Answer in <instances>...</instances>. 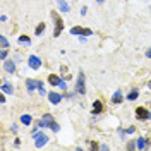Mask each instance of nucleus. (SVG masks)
Here are the masks:
<instances>
[{
    "instance_id": "obj_31",
    "label": "nucleus",
    "mask_w": 151,
    "mask_h": 151,
    "mask_svg": "<svg viewBox=\"0 0 151 151\" xmlns=\"http://www.w3.org/2000/svg\"><path fill=\"white\" fill-rule=\"evenodd\" d=\"M146 57H148V58H151V48H150V50H146Z\"/></svg>"
},
{
    "instance_id": "obj_28",
    "label": "nucleus",
    "mask_w": 151,
    "mask_h": 151,
    "mask_svg": "<svg viewBox=\"0 0 151 151\" xmlns=\"http://www.w3.org/2000/svg\"><path fill=\"white\" fill-rule=\"evenodd\" d=\"M79 41H81V43H86V36H84V35H81V36H79Z\"/></svg>"
},
{
    "instance_id": "obj_32",
    "label": "nucleus",
    "mask_w": 151,
    "mask_h": 151,
    "mask_svg": "<svg viewBox=\"0 0 151 151\" xmlns=\"http://www.w3.org/2000/svg\"><path fill=\"white\" fill-rule=\"evenodd\" d=\"M96 4H105V0H96Z\"/></svg>"
},
{
    "instance_id": "obj_7",
    "label": "nucleus",
    "mask_w": 151,
    "mask_h": 151,
    "mask_svg": "<svg viewBox=\"0 0 151 151\" xmlns=\"http://www.w3.org/2000/svg\"><path fill=\"white\" fill-rule=\"evenodd\" d=\"M52 17L55 19V33H53V35H55V36H60V33H62V29H64V22H62V19L58 17L57 14H53Z\"/></svg>"
},
{
    "instance_id": "obj_22",
    "label": "nucleus",
    "mask_w": 151,
    "mask_h": 151,
    "mask_svg": "<svg viewBox=\"0 0 151 151\" xmlns=\"http://www.w3.org/2000/svg\"><path fill=\"white\" fill-rule=\"evenodd\" d=\"M38 91H40V94H47V91H45V88H43V83L40 81V84H38Z\"/></svg>"
},
{
    "instance_id": "obj_17",
    "label": "nucleus",
    "mask_w": 151,
    "mask_h": 151,
    "mask_svg": "<svg viewBox=\"0 0 151 151\" xmlns=\"http://www.w3.org/2000/svg\"><path fill=\"white\" fill-rule=\"evenodd\" d=\"M58 9H60V12H64V14H65V12L70 10V7H69V4H67V2L60 0V2H58Z\"/></svg>"
},
{
    "instance_id": "obj_19",
    "label": "nucleus",
    "mask_w": 151,
    "mask_h": 151,
    "mask_svg": "<svg viewBox=\"0 0 151 151\" xmlns=\"http://www.w3.org/2000/svg\"><path fill=\"white\" fill-rule=\"evenodd\" d=\"M43 31H45V22H40V24H38V28L35 29V35L40 36V35H43Z\"/></svg>"
},
{
    "instance_id": "obj_2",
    "label": "nucleus",
    "mask_w": 151,
    "mask_h": 151,
    "mask_svg": "<svg viewBox=\"0 0 151 151\" xmlns=\"http://www.w3.org/2000/svg\"><path fill=\"white\" fill-rule=\"evenodd\" d=\"M48 142V136L47 134H43V132H35V146L36 148H43L45 144Z\"/></svg>"
},
{
    "instance_id": "obj_15",
    "label": "nucleus",
    "mask_w": 151,
    "mask_h": 151,
    "mask_svg": "<svg viewBox=\"0 0 151 151\" xmlns=\"http://www.w3.org/2000/svg\"><path fill=\"white\" fill-rule=\"evenodd\" d=\"M137 96H139V91H137V89H131L129 94H127V100H129V101H136Z\"/></svg>"
},
{
    "instance_id": "obj_11",
    "label": "nucleus",
    "mask_w": 151,
    "mask_h": 151,
    "mask_svg": "<svg viewBox=\"0 0 151 151\" xmlns=\"http://www.w3.org/2000/svg\"><path fill=\"white\" fill-rule=\"evenodd\" d=\"M64 79L62 77H58V76H55V74H50L48 76V83L52 86H60V83H62Z\"/></svg>"
},
{
    "instance_id": "obj_14",
    "label": "nucleus",
    "mask_w": 151,
    "mask_h": 151,
    "mask_svg": "<svg viewBox=\"0 0 151 151\" xmlns=\"http://www.w3.org/2000/svg\"><path fill=\"white\" fill-rule=\"evenodd\" d=\"M17 41L21 43V45H26V47H29V45H31V38H29V36H26V35H21Z\"/></svg>"
},
{
    "instance_id": "obj_20",
    "label": "nucleus",
    "mask_w": 151,
    "mask_h": 151,
    "mask_svg": "<svg viewBox=\"0 0 151 151\" xmlns=\"http://www.w3.org/2000/svg\"><path fill=\"white\" fill-rule=\"evenodd\" d=\"M146 148V139L144 137H139L137 139V150H144Z\"/></svg>"
},
{
    "instance_id": "obj_8",
    "label": "nucleus",
    "mask_w": 151,
    "mask_h": 151,
    "mask_svg": "<svg viewBox=\"0 0 151 151\" xmlns=\"http://www.w3.org/2000/svg\"><path fill=\"white\" fill-rule=\"evenodd\" d=\"M62 98H64V96H62L60 93H55V91L48 93V101H50L52 105H58L60 101H62Z\"/></svg>"
},
{
    "instance_id": "obj_30",
    "label": "nucleus",
    "mask_w": 151,
    "mask_h": 151,
    "mask_svg": "<svg viewBox=\"0 0 151 151\" xmlns=\"http://www.w3.org/2000/svg\"><path fill=\"white\" fill-rule=\"evenodd\" d=\"M125 132H127V134H132V132H134V127H129V129H127Z\"/></svg>"
},
{
    "instance_id": "obj_5",
    "label": "nucleus",
    "mask_w": 151,
    "mask_h": 151,
    "mask_svg": "<svg viewBox=\"0 0 151 151\" xmlns=\"http://www.w3.org/2000/svg\"><path fill=\"white\" fill-rule=\"evenodd\" d=\"M70 33L72 35H77V36H81V35H84V36H91L93 35V31L88 28H79V26H76V28L70 29Z\"/></svg>"
},
{
    "instance_id": "obj_13",
    "label": "nucleus",
    "mask_w": 151,
    "mask_h": 151,
    "mask_svg": "<svg viewBox=\"0 0 151 151\" xmlns=\"http://www.w3.org/2000/svg\"><path fill=\"white\" fill-rule=\"evenodd\" d=\"M122 100H124V96H122V91L120 89H117L115 93H113V96H112V103H122Z\"/></svg>"
},
{
    "instance_id": "obj_3",
    "label": "nucleus",
    "mask_w": 151,
    "mask_h": 151,
    "mask_svg": "<svg viewBox=\"0 0 151 151\" xmlns=\"http://www.w3.org/2000/svg\"><path fill=\"white\" fill-rule=\"evenodd\" d=\"M43 120H45V124H47V127H50L53 132H58V131H60V125H58L55 120H53V117H52L50 113H45V115H43Z\"/></svg>"
},
{
    "instance_id": "obj_26",
    "label": "nucleus",
    "mask_w": 151,
    "mask_h": 151,
    "mask_svg": "<svg viewBox=\"0 0 151 151\" xmlns=\"http://www.w3.org/2000/svg\"><path fill=\"white\" fill-rule=\"evenodd\" d=\"M136 146H137V144H136V142H129V146H127V148H129V150H134V148H136Z\"/></svg>"
},
{
    "instance_id": "obj_29",
    "label": "nucleus",
    "mask_w": 151,
    "mask_h": 151,
    "mask_svg": "<svg viewBox=\"0 0 151 151\" xmlns=\"http://www.w3.org/2000/svg\"><path fill=\"white\" fill-rule=\"evenodd\" d=\"M76 94H77V93H67V94H65V98H74Z\"/></svg>"
},
{
    "instance_id": "obj_24",
    "label": "nucleus",
    "mask_w": 151,
    "mask_h": 151,
    "mask_svg": "<svg viewBox=\"0 0 151 151\" xmlns=\"http://www.w3.org/2000/svg\"><path fill=\"white\" fill-rule=\"evenodd\" d=\"M125 134H127V132H125V131H122V129H119V136H120L122 139H124V137H125Z\"/></svg>"
},
{
    "instance_id": "obj_18",
    "label": "nucleus",
    "mask_w": 151,
    "mask_h": 151,
    "mask_svg": "<svg viewBox=\"0 0 151 151\" xmlns=\"http://www.w3.org/2000/svg\"><path fill=\"white\" fill-rule=\"evenodd\" d=\"M31 122H33V119H31V115H28V113H24V115H21V124H22V125H29Z\"/></svg>"
},
{
    "instance_id": "obj_6",
    "label": "nucleus",
    "mask_w": 151,
    "mask_h": 151,
    "mask_svg": "<svg viewBox=\"0 0 151 151\" xmlns=\"http://www.w3.org/2000/svg\"><path fill=\"white\" fill-rule=\"evenodd\" d=\"M136 117H137V119H141V120H150V119H151V113L148 112L146 108L139 106V108H136Z\"/></svg>"
},
{
    "instance_id": "obj_33",
    "label": "nucleus",
    "mask_w": 151,
    "mask_h": 151,
    "mask_svg": "<svg viewBox=\"0 0 151 151\" xmlns=\"http://www.w3.org/2000/svg\"><path fill=\"white\" fill-rule=\"evenodd\" d=\"M148 88H150V89H151V81H150V83H148Z\"/></svg>"
},
{
    "instance_id": "obj_10",
    "label": "nucleus",
    "mask_w": 151,
    "mask_h": 151,
    "mask_svg": "<svg viewBox=\"0 0 151 151\" xmlns=\"http://www.w3.org/2000/svg\"><path fill=\"white\" fill-rule=\"evenodd\" d=\"M4 69L9 72V74H14L16 72V64L12 60H4Z\"/></svg>"
},
{
    "instance_id": "obj_12",
    "label": "nucleus",
    "mask_w": 151,
    "mask_h": 151,
    "mask_svg": "<svg viewBox=\"0 0 151 151\" xmlns=\"http://www.w3.org/2000/svg\"><path fill=\"white\" fill-rule=\"evenodd\" d=\"M103 112V103L100 101V100H94V103H93V113L94 115H98V113H101Z\"/></svg>"
},
{
    "instance_id": "obj_23",
    "label": "nucleus",
    "mask_w": 151,
    "mask_h": 151,
    "mask_svg": "<svg viewBox=\"0 0 151 151\" xmlns=\"http://www.w3.org/2000/svg\"><path fill=\"white\" fill-rule=\"evenodd\" d=\"M0 58H2V60H7V50H5V48L2 50V53H0Z\"/></svg>"
},
{
    "instance_id": "obj_16",
    "label": "nucleus",
    "mask_w": 151,
    "mask_h": 151,
    "mask_svg": "<svg viewBox=\"0 0 151 151\" xmlns=\"http://www.w3.org/2000/svg\"><path fill=\"white\" fill-rule=\"evenodd\" d=\"M2 91H4V93H7V94H12V93H14V88H12L7 81H4V84H2Z\"/></svg>"
},
{
    "instance_id": "obj_1",
    "label": "nucleus",
    "mask_w": 151,
    "mask_h": 151,
    "mask_svg": "<svg viewBox=\"0 0 151 151\" xmlns=\"http://www.w3.org/2000/svg\"><path fill=\"white\" fill-rule=\"evenodd\" d=\"M76 93L77 94H86V77L84 72L81 70L77 74V83H76Z\"/></svg>"
},
{
    "instance_id": "obj_25",
    "label": "nucleus",
    "mask_w": 151,
    "mask_h": 151,
    "mask_svg": "<svg viewBox=\"0 0 151 151\" xmlns=\"http://www.w3.org/2000/svg\"><path fill=\"white\" fill-rule=\"evenodd\" d=\"M86 12H88V7H81V16H86Z\"/></svg>"
},
{
    "instance_id": "obj_4",
    "label": "nucleus",
    "mask_w": 151,
    "mask_h": 151,
    "mask_svg": "<svg viewBox=\"0 0 151 151\" xmlns=\"http://www.w3.org/2000/svg\"><path fill=\"white\" fill-rule=\"evenodd\" d=\"M28 65L33 69V70H38L40 67H41V60H40V57H36V55H31L28 58Z\"/></svg>"
},
{
    "instance_id": "obj_21",
    "label": "nucleus",
    "mask_w": 151,
    "mask_h": 151,
    "mask_svg": "<svg viewBox=\"0 0 151 151\" xmlns=\"http://www.w3.org/2000/svg\"><path fill=\"white\" fill-rule=\"evenodd\" d=\"M0 43H2V48H7V47H9V41H7V38L4 36V35L0 36Z\"/></svg>"
},
{
    "instance_id": "obj_27",
    "label": "nucleus",
    "mask_w": 151,
    "mask_h": 151,
    "mask_svg": "<svg viewBox=\"0 0 151 151\" xmlns=\"http://www.w3.org/2000/svg\"><path fill=\"white\" fill-rule=\"evenodd\" d=\"M58 88H60V89H65V88H67L65 81H62V83H60V86H58Z\"/></svg>"
},
{
    "instance_id": "obj_34",
    "label": "nucleus",
    "mask_w": 151,
    "mask_h": 151,
    "mask_svg": "<svg viewBox=\"0 0 151 151\" xmlns=\"http://www.w3.org/2000/svg\"><path fill=\"white\" fill-rule=\"evenodd\" d=\"M57 2H60V0H57Z\"/></svg>"
},
{
    "instance_id": "obj_9",
    "label": "nucleus",
    "mask_w": 151,
    "mask_h": 151,
    "mask_svg": "<svg viewBox=\"0 0 151 151\" xmlns=\"http://www.w3.org/2000/svg\"><path fill=\"white\" fill-rule=\"evenodd\" d=\"M38 84H40V81H35V79H26V88H28L29 93H33L35 89H38Z\"/></svg>"
}]
</instances>
